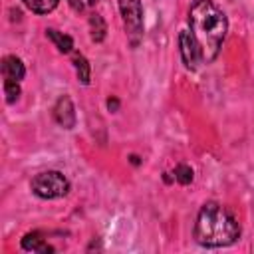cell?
I'll return each mask as SVG.
<instances>
[{
	"label": "cell",
	"mask_w": 254,
	"mask_h": 254,
	"mask_svg": "<svg viewBox=\"0 0 254 254\" xmlns=\"http://www.w3.org/2000/svg\"><path fill=\"white\" fill-rule=\"evenodd\" d=\"M189 26L198 44L202 62H212L218 56L228 30L226 16L210 0H194L189 10Z\"/></svg>",
	"instance_id": "1"
},
{
	"label": "cell",
	"mask_w": 254,
	"mask_h": 254,
	"mask_svg": "<svg viewBox=\"0 0 254 254\" xmlns=\"http://www.w3.org/2000/svg\"><path fill=\"white\" fill-rule=\"evenodd\" d=\"M238 236H240V224L230 210H226L218 202L202 204L194 224V240L200 246L206 248L230 246L232 242H236Z\"/></svg>",
	"instance_id": "2"
},
{
	"label": "cell",
	"mask_w": 254,
	"mask_h": 254,
	"mask_svg": "<svg viewBox=\"0 0 254 254\" xmlns=\"http://www.w3.org/2000/svg\"><path fill=\"white\" fill-rule=\"evenodd\" d=\"M67 190L69 183L60 171H46L32 179V192L40 198H60Z\"/></svg>",
	"instance_id": "3"
},
{
	"label": "cell",
	"mask_w": 254,
	"mask_h": 254,
	"mask_svg": "<svg viewBox=\"0 0 254 254\" xmlns=\"http://www.w3.org/2000/svg\"><path fill=\"white\" fill-rule=\"evenodd\" d=\"M119 10L123 16V24L127 30V36L135 44L143 34V8L141 0H119Z\"/></svg>",
	"instance_id": "4"
},
{
	"label": "cell",
	"mask_w": 254,
	"mask_h": 254,
	"mask_svg": "<svg viewBox=\"0 0 254 254\" xmlns=\"http://www.w3.org/2000/svg\"><path fill=\"white\" fill-rule=\"evenodd\" d=\"M179 46H181V56H183V62L189 69H194L200 62H202V56H200V50H198V44L194 40V36L187 30L181 32L179 36Z\"/></svg>",
	"instance_id": "5"
},
{
	"label": "cell",
	"mask_w": 254,
	"mask_h": 254,
	"mask_svg": "<svg viewBox=\"0 0 254 254\" xmlns=\"http://www.w3.org/2000/svg\"><path fill=\"white\" fill-rule=\"evenodd\" d=\"M54 117L56 121L64 127V129H71L75 125V111H73V103L67 95H62L56 105H54Z\"/></svg>",
	"instance_id": "6"
},
{
	"label": "cell",
	"mask_w": 254,
	"mask_h": 254,
	"mask_svg": "<svg viewBox=\"0 0 254 254\" xmlns=\"http://www.w3.org/2000/svg\"><path fill=\"white\" fill-rule=\"evenodd\" d=\"M26 69H24V64L20 58L16 56H6L2 60V75L4 79H12V81H20L24 77Z\"/></svg>",
	"instance_id": "7"
},
{
	"label": "cell",
	"mask_w": 254,
	"mask_h": 254,
	"mask_svg": "<svg viewBox=\"0 0 254 254\" xmlns=\"http://www.w3.org/2000/svg\"><path fill=\"white\" fill-rule=\"evenodd\" d=\"M22 248L24 250H32V252H54V248L38 234V232H30L22 238Z\"/></svg>",
	"instance_id": "8"
},
{
	"label": "cell",
	"mask_w": 254,
	"mask_h": 254,
	"mask_svg": "<svg viewBox=\"0 0 254 254\" xmlns=\"http://www.w3.org/2000/svg\"><path fill=\"white\" fill-rule=\"evenodd\" d=\"M46 36L56 44V48H58L62 54H69V52H71L73 40H71L67 34H62V32H58V30H54V28H48V30H46Z\"/></svg>",
	"instance_id": "9"
},
{
	"label": "cell",
	"mask_w": 254,
	"mask_h": 254,
	"mask_svg": "<svg viewBox=\"0 0 254 254\" xmlns=\"http://www.w3.org/2000/svg\"><path fill=\"white\" fill-rule=\"evenodd\" d=\"M89 32H91V40L93 42H101L107 34V26L105 20L99 14H91L89 16Z\"/></svg>",
	"instance_id": "10"
},
{
	"label": "cell",
	"mask_w": 254,
	"mask_h": 254,
	"mask_svg": "<svg viewBox=\"0 0 254 254\" xmlns=\"http://www.w3.org/2000/svg\"><path fill=\"white\" fill-rule=\"evenodd\" d=\"M32 12H36V14H48V12H52L56 6H58V2L60 0H22Z\"/></svg>",
	"instance_id": "11"
},
{
	"label": "cell",
	"mask_w": 254,
	"mask_h": 254,
	"mask_svg": "<svg viewBox=\"0 0 254 254\" xmlns=\"http://www.w3.org/2000/svg\"><path fill=\"white\" fill-rule=\"evenodd\" d=\"M73 65H75L77 79H79L83 85H87V83H89V64H87V60L77 54V56L73 58Z\"/></svg>",
	"instance_id": "12"
},
{
	"label": "cell",
	"mask_w": 254,
	"mask_h": 254,
	"mask_svg": "<svg viewBox=\"0 0 254 254\" xmlns=\"http://www.w3.org/2000/svg\"><path fill=\"white\" fill-rule=\"evenodd\" d=\"M4 93H6V101L8 103H14L20 97V85H18V81L4 79Z\"/></svg>",
	"instance_id": "13"
},
{
	"label": "cell",
	"mask_w": 254,
	"mask_h": 254,
	"mask_svg": "<svg viewBox=\"0 0 254 254\" xmlns=\"http://www.w3.org/2000/svg\"><path fill=\"white\" fill-rule=\"evenodd\" d=\"M175 179H177L181 185L192 183V169H190L189 165H177V169H175Z\"/></svg>",
	"instance_id": "14"
},
{
	"label": "cell",
	"mask_w": 254,
	"mask_h": 254,
	"mask_svg": "<svg viewBox=\"0 0 254 254\" xmlns=\"http://www.w3.org/2000/svg\"><path fill=\"white\" fill-rule=\"evenodd\" d=\"M97 0H69V6L77 12H83V10H89L91 6H95Z\"/></svg>",
	"instance_id": "15"
},
{
	"label": "cell",
	"mask_w": 254,
	"mask_h": 254,
	"mask_svg": "<svg viewBox=\"0 0 254 254\" xmlns=\"http://www.w3.org/2000/svg\"><path fill=\"white\" fill-rule=\"evenodd\" d=\"M107 105H109V109H113V111H115V109H117V105H119V101H117V99H109V101H107Z\"/></svg>",
	"instance_id": "16"
}]
</instances>
